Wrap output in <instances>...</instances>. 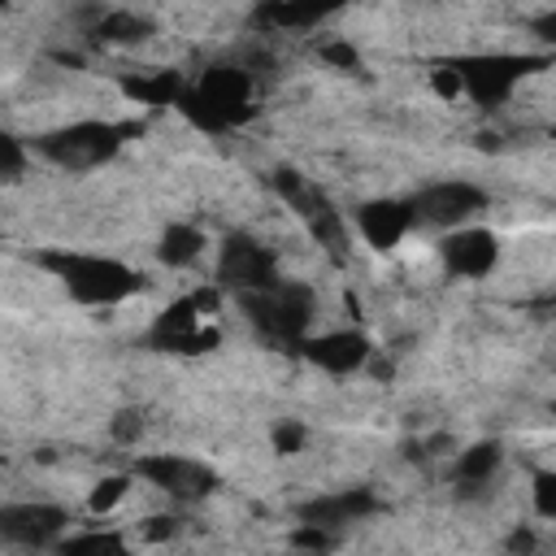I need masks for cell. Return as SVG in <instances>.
Masks as SVG:
<instances>
[{
    "mask_svg": "<svg viewBox=\"0 0 556 556\" xmlns=\"http://www.w3.org/2000/svg\"><path fill=\"white\" fill-rule=\"evenodd\" d=\"M39 265H48L74 300L83 304H117L126 295H135L143 287V274H135L130 265L113 261V256H87V252H43Z\"/></svg>",
    "mask_w": 556,
    "mask_h": 556,
    "instance_id": "obj_1",
    "label": "cell"
},
{
    "mask_svg": "<svg viewBox=\"0 0 556 556\" xmlns=\"http://www.w3.org/2000/svg\"><path fill=\"white\" fill-rule=\"evenodd\" d=\"M252 83L243 70H230V65H217L208 70L195 87H182V96L174 100L200 130H226V126H239L248 113H252Z\"/></svg>",
    "mask_w": 556,
    "mask_h": 556,
    "instance_id": "obj_2",
    "label": "cell"
},
{
    "mask_svg": "<svg viewBox=\"0 0 556 556\" xmlns=\"http://www.w3.org/2000/svg\"><path fill=\"white\" fill-rule=\"evenodd\" d=\"M239 300H243L252 326H256L265 339H278V343H300L304 330H308L313 317H317V295H313L304 282H282V278H274L269 287L243 291Z\"/></svg>",
    "mask_w": 556,
    "mask_h": 556,
    "instance_id": "obj_3",
    "label": "cell"
},
{
    "mask_svg": "<svg viewBox=\"0 0 556 556\" xmlns=\"http://www.w3.org/2000/svg\"><path fill=\"white\" fill-rule=\"evenodd\" d=\"M135 130H139L135 122H122V126H113V122H74L65 130L43 135L39 152L48 161L65 165V169H91V165H104L122 148V139L135 135Z\"/></svg>",
    "mask_w": 556,
    "mask_h": 556,
    "instance_id": "obj_4",
    "label": "cell"
},
{
    "mask_svg": "<svg viewBox=\"0 0 556 556\" xmlns=\"http://www.w3.org/2000/svg\"><path fill=\"white\" fill-rule=\"evenodd\" d=\"M274 191L304 217V226L330 252V261H343L348 256V226H343V217L334 213V204L313 182H304L295 169H274Z\"/></svg>",
    "mask_w": 556,
    "mask_h": 556,
    "instance_id": "obj_5",
    "label": "cell"
},
{
    "mask_svg": "<svg viewBox=\"0 0 556 556\" xmlns=\"http://www.w3.org/2000/svg\"><path fill=\"white\" fill-rule=\"evenodd\" d=\"M547 56H513V52H486V56H460L452 61L460 87L478 100V104H500L508 100V91L517 87L521 74L543 70Z\"/></svg>",
    "mask_w": 556,
    "mask_h": 556,
    "instance_id": "obj_6",
    "label": "cell"
},
{
    "mask_svg": "<svg viewBox=\"0 0 556 556\" xmlns=\"http://www.w3.org/2000/svg\"><path fill=\"white\" fill-rule=\"evenodd\" d=\"M274 278H278V256L265 243H256L248 235H230L222 243V256H217V282L222 287H230V291L243 295V291L269 287Z\"/></svg>",
    "mask_w": 556,
    "mask_h": 556,
    "instance_id": "obj_7",
    "label": "cell"
},
{
    "mask_svg": "<svg viewBox=\"0 0 556 556\" xmlns=\"http://www.w3.org/2000/svg\"><path fill=\"white\" fill-rule=\"evenodd\" d=\"M139 478H148L152 486L169 491L174 500H204L213 486H217V473L200 460H187V456H174V452H161V456H143L139 465Z\"/></svg>",
    "mask_w": 556,
    "mask_h": 556,
    "instance_id": "obj_8",
    "label": "cell"
},
{
    "mask_svg": "<svg viewBox=\"0 0 556 556\" xmlns=\"http://www.w3.org/2000/svg\"><path fill=\"white\" fill-rule=\"evenodd\" d=\"M195 321H200V308L191 295H182L156 317V326L148 330V343L156 352H208V348H217V330H204Z\"/></svg>",
    "mask_w": 556,
    "mask_h": 556,
    "instance_id": "obj_9",
    "label": "cell"
},
{
    "mask_svg": "<svg viewBox=\"0 0 556 556\" xmlns=\"http://www.w3.org/2000/svg\"><path fill=\"white\" fill-rule=\"evenodd\" d=\"M65 513L56 504H4L0 508V539L17 547H43L65 530Z\"/></svg>",
    "mask_w": 556,
    "mask_h": 556,
    "instance_id": "obj_10",
    "label": "cell"
},
{
    "mask_svg": "<svg viewBox=\"0 0 556 556\" xmlns=\"http://www.w3.org/2000/svg\"><path fill=\"white\" fill-rule=\"evenodd\" d=\"M486 204V195L473 187V182H434V187H426L408 208H413V217H421V222H430V226H456V222H465L469 213H478Z\"/></svg>",
    "mask_w": 556,
    "mask_h": 556,
    "instance_id": "obj_11",
    "label": "cell"
},
{
    "mask_svg": "<svg viewBox=\"0 0 556 556\" xmlns=\"http://www.w3.org/2000/svg\"><path fill=\"white\" fill-rule=\"evenodd\" d=\"M382 513V500L365 486H348V491H334V495H321V500H308L300 508V521L304 526H321V530H334V526H348V521H361V517H374Z\"/></svg>",
    "mask_w": 556,
    "mask_h": 556,
    "instance_id": "obj_12",
    "label": "cell"
},
{
    "mask_svg": "<svg viewBox=\"0 0 556 556\" xmlns=\"http://www.w3.org/2000/svg\"><path fill=\"white\" fill-rule=\"evenodd\" d=\"M439 256L443 265L456 274V278H482L495 269V256H500V243L491 230H456L439 243Z\"/></svg>",
    "mask_w": 556,
    "mask_h": 556,
    "instance_id": "obj_13",
    "label": "cell"
},
{
    "mask_svg": "<svg viewBox=\"0 0 556 556\" xmlns=\"http://www.w3.org/2000/svg\"><path fill=\"white\" fill-rule=\"evenodd\" d=\"M300 348H304V356H308L317 369H326V374H352V369H361L365 356H369V339H365L361 330L317 334V339H304Z\"/></svg>",
    "mask_w": 556,
    "mask_h": 556,
    "instance_id": "obj_14",
    "label": "cell"
},
{
    "mask_svg": "<svg viewBox=\"0 0 556 556\" xmlns=\"http://www.w3.org/2000/svg\"><path fill=\"white\" fill-rule=\"evenodd\" d=\"M361 235L374 243V248H395L404 239V230L413 226V208L400 204V200H374L361 208Z\"/></svg>",
    "mask_w": 556,
    "mask_h": 556,
    "instance_id": "obj_15",
    "label": "cell"
},
{
    "mask_svg": "<svg viewBox=\"0 0 556 556\" xmlns=\"http://www.w3.org/2000/svg\"><path fill=\"white\" fill-rule=\"evenodd\" d=\"M339 4H348V0H261L252 17L261 26H313V22L330 17Z\"/></svg>",
    "mask_w": 556,
    "mask_h": 556,
    "instance_id": "obj_16",
    "label": "cell"
},
{
    "mask_svg": "<svg viewBox=\"0 0 556 556\" xmlns=\"http://www.w3.org/2000/svg\"><path fill=\"white\" fill-rule=\"evenodd\" d=\"M204 252V235L195 230V226H169L165 235H161V261L165 265H174V269H182V265H191L195 256Z\"/></svg>",
    "mask_w": 556,
    "mask_h": 556,
    "instance_id": "obj_17",
    "label": "cell"
},
{
    "mask_svg": "<svg viewBox=\"0 0 556 556\" xmlns=\"http://www.w3.org/2000/svg\"><path fill=\"white\" fill-rule=\"evenodd\" d=\"M122 87H126V96H135L143 104H174L182 96V83H178L174 70H161V74H148V78H126Z\"/></svg>",
    "mask_w": 556,
    "mask_h": 556,
    "instance_id": "obj_18",
    "label": "cell"
},
{
    "mask_svg": "<svg viewBox=\"0 0 556 556\" xmlns=\"http://www.w3.org/2000/svg\"><path fill=\"white\" fill-rule=\"evenodd\" d=\"M495 469H500V447H495V443H473V447L460 452V460H456V478L469 482V486L486 482Z\"/></svg>",
    "mask_w": 556,
    "mask_h": 556,
    "instance_id": "obj_19",
    "label": "cell"
},
{
    "mask_svg": "<svg viewBox=\"0 0 556 556\" xmlns=\"http://www.w3.org/2000/svg\"><path fill=\"white\" fill-rule=\"evenodd\" d=\"M96 35L109 39V43H135V39L148 35V22L135 17V13H109V17L96 26Z\"/></svg>",
    "mask_w": 556,
    "mask_h": 556,
    "instance_id": "obj_20",
    "label": "cell"
},
{
    "mask_svg": "<svg viewBox=\"0 0 556 556\" xmlns=\"http://www.w3.org/2000/svg\"><path fill=\"white\" fill-rule=\"evenodd\" d=\"M126 486H130V478H122V473H113V478H104V482H96V491H91V513H109L122 495H126Z\"/></svg>",
    "mask_w": 556,
    "mask_h": 556,
    "instance_id": "obj_21",
    "label": "cell"
},
{
    "mask_svg": "<svg viewBox=\"0 0 556 556\" xmlns=\"http://www.w3.org/2000/svg\"><path fill=\"white\" fill-rule=\"evenodd\" d=\"M126 543L117 539V534H104V530H96V534H74V539H65L61 543V552H122Z\"/></svg>",
    "mask_w": 556,
    "mask_h": 556,
    "instance_id": "obj_22",
    "label": "cell"
},
{
    "mask_svg": "<svg viewBox=\"0 0 556 556\" xmlns=\"http://www.w3.org/2000/svg\"><path fill=\"white\" fill-rule=\"evenodd\" d=\"M22 165H26V156H22L17 139L0 130V178H13V174H22Z\"/></svg>",
    "mask_w": 556,
    "mask_h": 556,
    "instance_id": "obj_23",
    "label": "cell"
},
{
    "mask_svg": "<svg viewBox=\"0 0 556 556\" xmlns=\"http://www.w3.org/2000/svg\"><path fill=\"white\" fill-rule=\"evenodd\" d=\"M534 508L543 517H556V473H539L534 478Z\"/></svg>",
    "mask_w": 556,
    "mask_h": 556,
    "instance_id": "obj_24",
    "label": "cell"
},
{
    "mask_svg": "<svg viewBox=\"0 0 556 556\" xmlns=\"http://www.w3.org/2000/svg\"><path fill=\"white\" fill-rule=\"evenodd\" d=\"M139 430H143V417H139L135 408H126V413H117V417H113V439L130 443V439H139Z\"/></svg>",
    "mask_w": 556,
    "mask_h": 556,
    "instance_id": "obj_25",
    "label": "cell"
},
{
    "mask_svg": "<svg viewBox=\"0 0 556 556\" xmlns=\"http://www.w3.org/2000/svg\"><path fill=\"white\" fill-rule=\"evenodd\" d=\"M321 61H330L339 70H356V48L352 43H321Z\"/></svg>",
    "mask_w": 556,
    "mask_h": 556,
    "instance_id": "obj_26",
    "label": "cell"
},
{
    "mask_svg": "<svg viewBox=\"0 0 556 556\" xmlns=\"http://www.w3.org/2000/svg\"><path fill=\"white\" fill-rule=\"evenodd\" d=\"M300 443H304V426H291V421H287V426H278V430H274V447H278L282 456L300 452Z\"/></svg>",
    "mask_w": 556,
    "mask_h": 556,
    "instance_id": "obj_27",
    "label": "cell"
},
{
    "mask_svg": "<svg viewBox=\"0 0 556 556\" xmlns=\"http://www.w3.org/2000/svg\"><path fill=\"white\" fill-rule=\"evenodd\" d=\"M434 91H439V96H447V100L460 91V78H456V70H452V65L434 70Z\"/></svg>",
    "mask_w": 556,
    "mask_h": 556,
    "instance_id": "obj_28",
    "label": "cell"
},
{
    "mask_svg": "<svg viewBox=\"0 0 556 556\" xmlns=\"http://www.w3.org/2000/svg\"><path fill=\"white\" fill-rule=\"evenodd\" d=\"M143 534H148V539H165V534H174V521H169V517H152V526H148Z\"/></svg>",
    "mask_w": 556,
    "mask_h": 556,
    "instance_id": "obj_29",
    "label": "cell"
},
{
    "mask_svg": "<svg viewBox=\"0 0 556 556\" xmlns=\"http://www.w3.org/2000/svg\"><path fill=\"white\" fill-rule=\"evenodd\" d=\"M0 4H4V0H0Z\"/></svg>",
    "mask_w": 556,
    "mask_h": 556,
    "instance_id": "obj_30",
    "label": "cell"
}]
</instances>
